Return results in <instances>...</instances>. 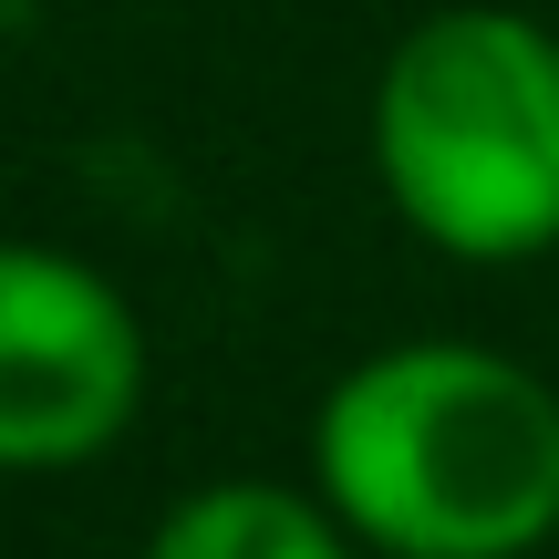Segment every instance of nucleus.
I'll return each instance as SVG.
<instances>
[{"label":"nucleus","mask_w":559,"mask_h":559,"mask_svg":"<svg viewBox=\"0 0 559 559\" xmlns=\"http://www.w3.org/2000/svg\"><path fill=\"white\" fill-rule=\"evenodd\" d=\"M145 404V332L104 270L41 239H0V466H83Z\"/></svg>","instance_id":"7ed1b4c3"},{"label":"nucleus","mask_w":559,"mask_h":559,"mask_svg":"<svg viewBox=\"0 0 559 559\" xmlns=\"http://www.w3.org/2000/svg\"><path fill=\"white\" fill-rule=\"evenodd\" d=\"M145 559H353V528L332 519L321 487L218 477V487H187L156 519Z\"/></svg>","instance_id":"20e7f679"},{"label":"nucleus","mask_w":559,"mask_h":559,"mask_svg":"<svg viewBox=\"0 0 559 559\" xmlns=\"http://www.w3.org/2000/svg\"><path fill=\"white\" fill-rule=\"evenodd\" d=\"M373 177L425 249L519 270L559 249V32L508 0L425 11L373 73Z\"/></svg>","instance_id":"f03ea898"},{"label":"nucleus","mask_w":559,"mask_h":559,"mask_svg":"<svg viewBox=\"0 0 559 559\" xmlns=\"http://www.w3.org/2000/svg\"><path fill=\"white\" fill-rule=\"evenodd\" d=\"M311 487L383 559H528L559 539V394L487 342L362 353L311 415Z\"/></svg>","instance_id":"f257e3e1"}]
</instances>
